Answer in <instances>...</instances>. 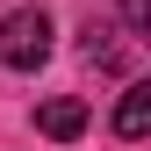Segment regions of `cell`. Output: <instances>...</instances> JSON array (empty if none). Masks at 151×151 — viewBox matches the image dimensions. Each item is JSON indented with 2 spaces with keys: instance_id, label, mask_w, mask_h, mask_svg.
Here are the masks:
<instances>
[{
  "instance_id": "3957f363",
  "label": "cell",
  "mask_w": 151,
  "mask_h": 151,
  "mask_svg": "<svg viewBox=\"0 0 151 151\" xmlns=\"http://www.w3.org/2000/svg\"><path fill=\"white\" fill-rule=\"evenodd\" d=\"M86 58L108 65V72H129V65H137L129 43H122V29H108V22H86Z\"/></svg>"
},
{
  "instance_id": "7a4b0ae2",
  "label": "cell",
  "mask_w": 151,
  "mask_h": 151,
  "mask_svg": "<svg viewBox=\"0 0 151 151\" xmlns=\"http://www.w3.org/2000/svg\"><path fill=\"white\" fill-rule=\"evenodd\" d=\"M36 129H43V137H58V144H72V137L86 129V101H72V93L43 101V108H36Z\"/></svg>"
},
{
  "instance_id": "277c9868",
  "label": "cell",
  "mask_w": 151,
  "mask_h": 151,
  "mask_svg": "<svg viewBox=\"0 0 151 151\" xmlns=\"http://www.w3.org/2000/svg\"><path fill=\"white\" fill-rule=\"evenodd\" d=\"M115 129H122L129 144L151 129V86H129V93H122V108H115Z\"/></svg>"
},
{
  "instance_id": "5b68a950",
  "label": "cell",
  "mask_w": 151,
  "mask_h": 151,
  "mask_svg": "<svg viewBox=\"0 0 151 151\" xmlns=\"http://www.w3.org/2000/svg\"><path fill=\"white\" fill-rule=\"evenodd\" d=\"M122 22L129 29H151V0H122Z\"/></svg>"
},
{
  "instance_id": "6da1fadb",
  "label": "cell",
  "mask_w": 151,
  "mask_h": 151,
  "mask_svg": "<svg viewBox=\"0 0 151 151\" xmlns=\"http://www.w3.org/2000/svg\"><path fill=\"white\" fill-rule=\"evenodd\" d=\"M43 58H50V14H43V7H14V14H0V65L36 72Z\"/></svg>"
}]
</instances>
